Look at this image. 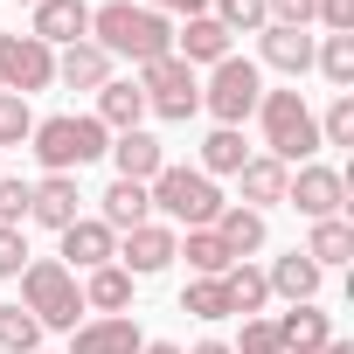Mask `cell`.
Segmentation results:
<instances>
[{"instance_id":"cell-1","label":"cell","mask_w":354,"mask_h":354,"mask_svg":"<svg viewBox=\"0 0 354 354\" xmlns=\"http://www.w3.org/2000/svg\"><path fill=\"white\" fill-rule=\"evenodd\" d=\"M91 42L104 49V56H125V63H160V56H174V28H167V15H153V8H132V0H104V8H91Z\"/></svg>"},{"instance_id":"cell-2","label":"cell","mask_w":354,"mask_h":354,"mask_svg":"<svg viewBox=\"0 0 354 354\" xmlns=\"http://www.w3.org/2000/svg\"><path fill=\"white\" fill-rule=\"evenodd\" d=\"M146 202H153L167 223H181V230H209V223L230 209V202H223V188L209 181L202 167H174V160L146 181Z\"/></svg>"},{"instance_id":"cell-3","label":"cell","mask_w":354,"mask_h":354,"mask_svg":"<svg viewBox=\"0 0 354 354\" xmlns=\"http://www.w3.org/2000/svg\"><path fill=\"white\" fill-rule=\"evenodd\" d=\"M257 118H264V146H271L278 167H306L319 153V118L306 111L299 91H264L257 97Z\"/></svg>"},{"instance_id":"cell-4","label":"cell","mask_w":354,"mask_h":354,"mask_svg":"<svg viewBox=\"0 0 354 354\" xmlns=\"http://www.w3.org/2000/svg\"><path fill=\"white\" fill-rule=\"evenodd\" d=\"M28 146H35V160H42L49 174H77V167H91V160L111 146V132H104L97 118H77V111H63V118H35Z\"/></svg>"},{"instance_id":"cell-5","label":"cell","mask_w":354,"mask_h":354,"mask_svg":"<svg viewBox=\"0 0 354 354\" xmlns=\"http://www.w3.org/2000/svg\"><path fill=\"white\" fill-rule=\"evenodd\" d=\"M21 306L35 313V326H77L84 285L63 257H35V264H21Z\"/></svg>"},{"instance_id":"cell-6","label":"cell","mask_w":354,"mask_h":354,"mask_svg":"<svg viewBox=\"0 0 354 354\" xmlns=\"http://www.w3.org/2000/svg\"><path fill=\"white\" fill-rule=\"evenodd\" d=\"M139 97H146V111H160V118H174V125L202 111V84H195V70H188L181 56L146 63V70H139Z\"/></svg>"},{"instance_id":"cell-7","label":"cell","mask_w":354,"mask_h":354,"mask_svg":"<svg viewBox=\"0 0 354 354\" xmlns=\"http://www.w3.org/2000/svg\"><path fill=\"white\" fill-rule=\"evenodd\" d=\"M257 97H264V70L250 56H223L216 77H209V91H202V104L216 111V125H243L257 111Z\"/></svg>"},{"instance_id":"cell-8","label":"cell","mask_w":354,"mask_h":354,"mask_svg":"<svg viewBox=\"0 0 354 354\" xmlns=\"http://www.w3.org/2000/svg\"><path fill=\"white\" fill-rule=\"evenodd\" d=\"M56 84V49H42L35 35H0V91L35 97Z\"/></svg>"},{"instance_id":"cell-9","label":"cell","mask_w":354,"mask_h":354,"mask_svg":"<svg viewBox=\"0 0 354 354\" xmlns=\"http://www.w3.org/2000/svg\"><path fill=\"white\" fill-rule=\"evenodd\" d=\"M285 202L306 216V223H326V216H340V202H347V181L333 167H319V160H306L292 181H285Z\"/></svg>"},{"instance_id":"cell-10","label":"cell","mask_w":354,"mask_h":354,"mask_svg":"<svg viewBox=\"0 0 354 354\" xmlns=\"http://www.w3.org/2000/svg\"><path fill=\"white\" fill-rule=\"evenodd\" d=\"M174 236L167 223H139V230H125V243H118V271L125 278H153V271H167L174 264Z\"/></svg>"},{"instance_id":"cell-11","label":"cell","mask_w":354,"mask_h":354,"mask_svg":"<svg viewBox=\"0 0 354 354\" xmlns=\"http://www.w3.org/2000/svg\"><path fill=\"white\" fill-rule=\"evenodd\" d=\"M28 35L42 42V49H70V42H91V8L84 0H35V21H28Z\"/></svg>"},{"instance_id":"cell-12","label":"cell","mask_w":354,"mask_h":354,"mask_svg":"<svg viewBox=\"0 0 354 354\" xmlns=\"http://www.w3.org/2000/svg\"><path fill=\"white\" fill-rule=\"evenodd\" d=\"M77 202H84L77 195V174H42V181H28V216L42 230H56V236L77 223Z\"/></svg>"},{"instance_id":"cell-13","label":"cell","mask_w":354,"mask_h":354,"mask_svg":"<svg viewBox=\"0 0 354 354\" xmlns=\"http://www.w3.org/2000/svg\"><path fill=\"white\" fill-rule=\"evenodd\" d=\"M63 264L70 271H97V264H118V236L97 223V216H77L63 230Z\"/></svg>"},{"instance_id":"cell-14","label":"cell","mask_w":354,"mask_h":354,"mask_svg":"<svg viewBox=\"0 0 354 354\" xmlns=\"http://www.w3.org/2000/svg\"><path fill=\"white\" fill-rule=\"evenodd\" d=\"M271 333H278V347H285V354H319V347L333 340V319L306 299V306H285V313L271 319Z\"/></svg>"},{"instance_id":"cell-15","label":"cell","mask_w":354,"mask_h":354,"mask_svg":"<svg viewBox=\"0 0 354 354\" xmlns=\"http://www.w3.org/2000/svg\"><path fill=\"white\" fill-rule=\"evenodd\" d=\"M139 347L146 340H139V326L125 313H104L91 326H70V354H139Z\"/></svg>"},{"instance_id":"cell-16","label":"cell","mask_w":354,"mask_h":354,"mask_svg":"<svg viewBox=\"0 0 354 354\" xmlns=\"http://www.w3.org/2000/svg\"><path fill=\"white\" fill-rule=\"evenodd\" d=\"M104 153H111V167H118V181H139V188L167 167V146H160L153 132H118Z\"/></svg>"},{"instance_id":"cell-17","label":"cell","mask_w":354,"mask_h":354,"mask_svg":"<svg viewBox=\"0 0 354 354\" xmlns=\"http://www.w3.org/2000/svg\"><path fill=\"white\" fill-rule=\"evenodd\" d=\"M174 56H181L188 70H195V63H209V70H216V63L230 56V28H223L216 15H195L181 35H174Z\"/></svg>"},{"instance_id":"cell-18","label":"cell","mask_w":354,"mask_h":354,"mask_svg":"<svg viewBox=\"0 0 354 354\" xmlns=\"http://www.w3.org/2000/svg\"><path fill=\"white\" fill-rule=\"evenodd\" d=\"M56 84H70V91H104V84H111V56H104L97 42H70V49L56 56Z\"/></svg>"},{"instance_id":"cell-19","label":"cell","mask_w":354,"mask_h":354,"mask_svg":"<svg viewBox=\"0 0 354 354\" xmlns=\"http://www.w3.org/2000/svg\"><path fill=\"white\" fill-rule=\"evenodd\" d=\"M104 132H139V118H146V97H139V84L132 77H111L104 91H97V111H91Z\"/></svg>"},{"instance_id":"cell-20","label":"cell","mask_w":354,"mask_h":354,"mask_svg":"<svg viewBox=\"0 0 354 354\" xmlns=\"http://www.w3.org/2000/svg\"><path fill=\"white\" fill-rule=\"evenodd\" d=\"M264 285H271V299H285V306H306V299L319 292V264H313L306 250H285V257L264 271Z\"/></svg>"},{"instance_id":"cell-21","label":"cell","mask_w":354,"mask_h":354,"mask_svg":"<svg viewBox=\"0 0 354 354\" xmlns=\"http://www.w3.org/2000/svg\"><path fill=\"white\" fill-rule=\"evenodd\" d=\"M257 49H264V63L285 70V77H306V70H313V35H306V28H278V21H271V28L257 35Z\"/></svg>"},{"instance_id":"cell-22","label":"cell","mask_w":354,"mask_h":354,"mask_svg":"<svg viewBox=\"0 0 354 354\" xmlns=\"http://www.w3.org/2000/svg\"><path fill=\"white\" fill-rule=\"evenodd\" d=\"M209 230L223 236V250H230L236 264H250V257L264 250V216H257V209H236V202H230V209H223Z\"/></svg>"},{"instance_id":"cell-23","label":"cell","mask_w":354,"mask_h":354,"mask_svg":"<svg viewBox=\"0 0 354 354\" xmlns=\"http://www.w3.org/2000/svg\"><path fill=\"white\" fill-rule=\"evenodd\" d=\"M236 181H243V202H250V209H271V202H285L292 167H278L271 153H250V160L236 167Z\"/></svg>"},{"instance_id":"cell-24","label":"cell","mask_w":354,"mask_h":354,"mask_svg":"<svg viewBox=\"0 0 354 354\" xmlns=\"http://www.w3.org/2000/svg\"><path fill=\"white\" fill-rule=\"evenodd\" d=\"M111 236H125V230H139V223H153V202H146V188L139 181H111L104 188V216H97Z\"/></svg>"},{"instance_id":"cell-25","label":"cell","mask_w":354,"mask_h":354,"mask_svg":"<svg viewBox=\"0 0 354 354\" xmlns=\"http://www.w3.org/2000/svg\"><path fill=\"white\" fill-rule=\"evenodd\" d=\"M125 306H132V278L118 264L84 271V313H125Z\"/></svg>"},{"instance_id":"cell-26","label":"cell","mask_w":354,"mask_h":354,"mask_svg":"<svg viewBox=\"0 0 354 354\" xmlns=\"http://www.w3.org/2000/svg\"><path fill=\"white\" fill-rule=\"evenodd\" d=\"M223 299H230V313H243V319H250V313H264V306H271V285H264V271H257V264H230V271H223Z\"/></svg>"},{"instance_id":"cell-27","label":"cell","mask_w":354,"mask_h":354,"mask_svg":"<svg viewBox=\"0 0 354 354\" xmlns=\"http://www.w3.org/2000/svg\"><path fill=\"white\" fill-rule=\"evenodd\" d=\"M174 257H188V271H195V278H223V271L236 264V257L223 250V236H216V230H188V243H174Z\"/></svg>"},{"instance_id":"cell-28","label":"cell","mask_w":354,"mask_h":354,"mask_svg":"<svg viewBox=\"0 0 354 354\" xmlns=\"http://www.w3.org/2000/svg\"><path fill=\"white\" fill-rule=\"evenodd\" d=\"M306 257H313L319 271H333V264H347V257H354V230H347L340 216H326V223H313V236H306Z\"/></svg>"},{"instance_id":"cell-29","label":"cell","mask_w":354,"mask_h":354,"mask_svg":"<svg viewBox=\"0 0 354 354\" xmlns=\"http://www.w3.org/2000/svg\"><path fill=\"white\" fill-rule=\"evenodd\" d=\"M0 354H42V326H35V313L21 299L0 306Z\"/></svg>"},{"instance_id":"cell-30","label":"cell","mask_w":354,"mask_h":354,"mask_svg":"<svg viewBox=\"0 0 354 354\" xmlns=\"http://www.w3.org/2000/svg\"><path fill=\"white\" fill-rule=\"evenodd\" d=\"M250 153H243V132L236 125H216L209 139H202V174H209V181H216V174H236Z\"/></svg>"},{"instance_id":"cell-31","label":"cell","mask_w":354,"mask_h":354,"mask_svg":"<svg viewBox=\"0 0 354 354\" xmlns=\"http://www.w3.org/2000/svg\"><path fill=\"white\" fill-rule=\"evenodd\" d=\"M313 63L326 70L333 91H354V35H326V42L313 49Z\"/></svg>"},{"instance_id":"cell-32","label":"cell","mask_w":354,"mask_h":354,"mask_svg":"<svg viewBox=\"0 0 354 354\" xmlns=\"http://www.w3.org/2000/svg\"><path fill=\"white\" fill-rule=\"evenodd\" d=\"M216 21H223L230 35H264V28H271L264 0H216Z\"/></svg>"},{"instance_id":"cell-33","label":"cell","mask_w":354,"mask_h":354,"mask_svg":"<svg viewBox=\"0 0 354 354\" xmlns=\"http://www.w3.org/2000/svg\"><path fill=\"white\" fill-rule=\"evenodd\" d=\"M181 313H195V319H230V299H223V278H195V285L181 292Z\"/></svg>"},{"instance_id":"cell-34","label":"cell","mask_w":354,"mask_h":354,"mask_svg":"<svg viewBox=\"0 0 354 354\" xmlns=\"http://www.w3.org/2000/svg\"><path fill=\"white\" fill-rule=\"evenodd\" d=\"M28 132H35V111H28V97L0 91V153H8V146H21Z\"/></svg>"},{"instance_id":"cell-35","label":"cell","mask_w":354,"mask_h":354,"mask_svg":"<svg viewBox=\"0 0 354 354\" xmlns=\"http://www.w3.org/2000/svg\"><path fill=\"white\" fill-rule=\"evenodd\" d=\"M319 146H354V97H347V91L326 104V118H319Z\"/></svg>"},{"instance_id":"cell-36","label":"cell","mask_w":354,"mask_h":354,"mask_svg":"<svg viewBox=\"0 0 354 354\" xmlns=\"http://www.w3.org/2000/svg\"><path fill=\"white\" fill-rule=\"evenodd\" d=\"M21 223H28V181L0 174V230H21Z\"/></svg>"},{"instance_id":"cell-37","label":"cell","mask_w":354,"mask_h":354,"mask_svg":"<svg viewBox=\"0 0 354 354\" xmlns=\"http://www.w3.org/2000/svg\"><path fill=\"white\" fill-rule=\"evenodd\" d=\"M313 21L326 35H354V0H313Z\"/></svg>"},{"instance_id":"cell-38","label":"cell","mask_w":354,"mask_h":354,"mask_svg":"<svg viewBox=\"0 0 354 354\" xmlns=\"http://www.w3.org/2000/svg\"><path fill=\"white\" fill-rule=\"evenodd\" d=\"M230 354H285V347H278V333H271V319H243V340H236Z\"/></svg>"},{"instance_id":"cell-39","label":"cell","mask_w":354,"mask_h":354,"mask_svg":"<svg viewBox=\"0 0 354 354\" xmlns=\"http://www.w3.org/2000/svg\"><path fill=\"white\" fill-rule=\"evenodd\" d=\"M21 264H28V236L0 230V278H21Z\"/></svg>"},{"instance_id":"cell-40","label":"cell","mask_w":354,"mask_h":354,"mask_svg":"<svg viewBox=\"0 0 354 354\" xmlns=\"http://www.w3.org/2000/svg\"><path fill=\"white\" fill-rule=\"evenodd\" d=\"M264 15H271L278 28H306V21H313V0H264Z\"/></svg>"},{"instance_id":"cell-41","label":"cell","mask_w":354,"mask_h":354,"mask_svg":"<svg viewBox=\"0 0 354 354\" xmlns=\"http://www.w3.org/2000/svg\"><path fill=\"white\" fill-rule=\"evenodd\" d=\"M146 8H153V15H188V21H195V15H209V0H146Z\"/></svg>"},{"instance_id":"cell-42","label":"cell","mask_w":354,"mask_h":354,"mask_svg":"<svg viewBox=\"0 0 354 354\" xmlns=\"http://www.w3.org/2000/svg\"><path fill=\"white\" fill-rule=\"evenodd\" d=\"M188 354H230V340H195Z\"/></svg>"},{"instance_id":"cell-43","label":"cell","mask_w":354,"mask_h":354,"mask_svg":"<svg viewBox=\"0 0 354 354\" xmlns=\"http://www.w3.org/2000/svg\"><path fill=\"white\" fill-rule=\"evenodd\" d=\"M139 354H181V347H174V340H146Z\"/></svg>"},{"instance_id":"cell-44","label":"cell","mask_w":354,"mask_h":354,"mask_svg":"<svg viewBox=\"0 0 354 354\" xmlns=\"http://www.w3.org/2000/svg\"><path fill=\"white\" fill-rule=\"evenodd\" d=\"M319 354H354V347H347V340H326V347H319Z\"/></svg>"},{"instance_id":"cell-45","label":"cell","mask_w":354,"mask_h":354,"mask_svg":"<svg viewBox=\"0 0 354 354\" xmlns=\"http://www.w3.org/2000/svg\"><path fill=\"white\" fill-rule=\"evenodd\" d=\"M0 174H8V167H0Z\"/></svg>"},{"instance_id":"cell-46","label":"cell","mask_w":354,"mask_h":354,"mask_svg":"<svg viewBox=\"0 0 354 354\" xmlns=\"http://www.w3.org/2000/svg\"><path fill=\"white\" fill-rule=\"evenodd\" d=\"M28 8H35V0H28Z\"/></svg>"}]
</instances>
